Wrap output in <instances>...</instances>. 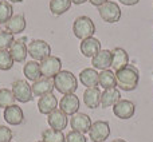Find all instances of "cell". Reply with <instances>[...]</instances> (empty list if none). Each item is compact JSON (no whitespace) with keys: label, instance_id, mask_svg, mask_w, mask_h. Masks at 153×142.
I'll return each mask as SVG.
<instances>
[{"label":"cell","instance_id":"cell-1","mask_svg":"<svg viewBox=\"0 0 153 142\" xmlns=\"http://www.w3.org/2000/svg\"><path fill=\"white\" fill-rule=\"evenodd\" d=\"M117 86L124 91H134L140 82V71L133 64H128L124 69L116 71Z\"/></svg>","mask_w":153,"mask_h":142},{"label":"cell","instance_id":"cell-2","mask_svg":"<svg viewBox=\"0 0 153 142\" xmlns=\"http://www.w3.org/2000/svg\"><path fill=\"white\" fill-rule=\"evenodd\" d=\"M54 87L58 90V92L63 95L67 94H74L78 89V79L71 71L69 70H62L53 78Z\"/></svg>","mask_w":153,"mask_h":142},{"label":"cell","instance_id":"cell-3","mask_svg":"<svg viewBox=\"0 0 153 142\" xmlns=\"http://www.w3.org/2000/svg\"><path fill=\"white\" fill-rule=\"evenodd\" d=\"M73 32H74L75 38L81 40L93 38L95 32V24L89 16H78L73 23Z\"/></svg>","mask_w":153,"mask_h":142},{"label":"cell","instance_id":"cell-4","mask_svg":"<svg viewBox=\"0 0 153 142\" xmlns=\"http://www.w3.org/2000/svg\"><path fill=\"white\" fill-rule=\"evenodd\" d=\"M27 47H28V55L36 62H42L43 59L51 55V46L46 40L34 39L28 43Z\"/></svg>","mask_w":153,"mask_h":142},{"label":"cell","instance_id":"cell-5","mask_svg":"<svg viewBox=\"0 0 153 142\" xmlns=\"http://www.w3.org/2000/svg\"><path fill=\"white\" fill-rule=\"evenodd\" d=\"M12 92H13L15 99L19 101V102H22V103L31 102L32 98H34L31 84H30L26 79H18V81L13 82L12 83Z\"/></svg>","mask_w":153,"mask_h":142},{"label":"cell","instance_id":"cell-6","mask_svg":"<svg viewBox=\"0 0 153 142\" xmlns=\"http://www.w3.org/2000/svg\"><path fill=\"white\" fill-rule=\"evenodd\" d=\"M98 12L103 21L106 23H117L121 19V8L116 1H106L101 7H98Z\"/></svg>","mask_w":153,"mask_h":142},{"label":"cell","instance_id":"cell-7","mask_svg":"<svg viewBox=\"0 0 153 142\" xmlns=\"http://www.w3.org/2000/svg\"><path fill=\"white\" fill-rule=\"evenodd\" d=\"M62 71V61L58 56L50 55L48 58L43 59L40 62V72H42L43 78H51L56 75L58 72Z\"/></svg>","mask_w":153,"mask_h":142},{"label":"cell","instance_id":"cell-8","mask_svg":"<svg viewBox=\"0 0 153 142\" xmlns=\"http://www.w3.org/2000/svg\"><path fill=\"white\" fill-rule=\"evenodd\" d=\"M90 140L93 142H105L110 135V125L108 121H95L90 127Z\"/></svg>","mask_w":153,"mask_h":142},{"label":"cell","instance_id":"cell-9","mask_svg":"<svg viewBox=\"0 0 153 142\" xmlns=\"http://www.w3.org/2000/svg\"><path fill=\"white\" fill-rule=\"evenodd\" d=\"M136 105L129 99H120L113 106V113L120 119H129L134 115Z\"/></svg>","mask_w":153,"mask_h":142},{"label":"cell","instance_id":"cell-10","mask_svg":"<svg viewBox=\"0 0 153 142\" xmlns=\"http://www.w3.org/2000/svg\"><path fill=\"white\" fill-rule=\"evenodd\" d=\"M91 125H93V122L90 119V117L85 113H75L70 118V126H71V129L74 132L82 133V134L89 133Z\"/></svg>","mask_w":153,"mask_h":142},{"label":"cell","instance_id":"cell-11","mask_svg":"<svg viewBox=\"0 0 153 142\" xmlns=\"http://www.w3.org/2000/svg\"><path fill=\"white\" fill-rule=\"evenodd\" d=\"M3 118H4V121L7 122L8 125L19 126V125H22L24 122V113L20 106L11 105V106H8L7 109H4Z\"/></svg>","mask_w":153,"mask_h":142},{"label":"cell","instance_id":"cell-12","mask_svg":"<svg viewBox=\"0 0 153 142\" xmlns=\"http://www.w3.org/2000/svg\"><path fill=\"white\" fill-rule=\"evenodd\" d=\"M8 51H10L13 62H18V63L24 62L27 55H28V47L26 44V38H20V39L13 40V43L11 44Z\"/></svg>","mask_w":153,"mask_h":142},{"label":"cell","instance_id":"cell-13","mask_svg":"<svg viewBox=\"0 0 153 142\" xmlns=\"http://www.w3.org/2000/svg\"><path fill=\"white\" fill-rule=\"evenodd\" d=\"M79 106H81V102L75 94L63 95L62 99L59 101V110H62L66 115H74L75 113H78Z\"/></svg>","mask_w":153,"mask_h":142},{"label":"cell","instance_id":"cell-14","mask_svg":"<svg viewBox=\"0 0 153 142\" xmlns=\"http://www.w3.org/2000/svg\"><path fill=\"white\" fill-rule=\"evenodd\" d=\"M31 89H32V94L34 97H43V95H47V94H53V91L55 90L54 87V81L51 78H40L38 79L36 82L31 84Z\"/></svg>","mask_w":153,"mask_h":142},{"label":"cell","instance_id":"cell-15","mask_svg":"<svg viewBox=\"0 0 153 142\" xmlns=\"http://www.w3.org/2000/svg\"><path fill=\"white\" fill-rule=\"evenodd\" d=\"M47 124L50 126V129L63 132V129H66L67 124H69V118L62 110L56 109V110H54L53 113H50L47 115Z\"/></svg>","mask_w":153,"mask_h":142},{"label":"cell","instance_id":"cell-16","mask_svg":"<svg viewBox=\"0 0 153 142\" xmlns=\"http://www.w3.org/2000/svg\"><path fill=\"white\" fill-rule=\"evenodd\" d=\"M129 64V55L122 47H116L111 50V67L116 71L124 69Z\"/></svg>","mask_w":153,"mask_h":142},{"label":"cell","instance_id":"cell-17","mask_svg":"<svg viewBox=\"0 0 153 142\" xmlns=\"http://www.w3.org/2000/svg\"><path fill=\"white\" fill-rule=\"evenodd\" d=\"M27 27V21H26V16L23 13H18L13 15L10 20L5 23V30L8 32H11L12 35H18L26 30Z\"/></svg>","mask_w":153,"mask_h":142},{"label":"cell","instance_id":"cell-18","mask_svg":"<svg viewBox=\"0 0 153 142\" xmlns=\"http://www.w3.org/2000/svg\"><path fill=\"white\" fill-rule=\"evenodd\" d=\"M91 64L95 70H109V67H111V51L101 50L97 55L91 58Z\"/></svg>","mask_w":153,"mask_h":142},{"label":"cell","instance_id":"cell-19","mask_svg":"<svg viewBox=\"0 0 153 142\" xmlns=\"http://www.w3.org/2000/svg\"><path fill=\"white\" fill-rule=\"evenodd\" d=\"M79 48H81V53L83 54V56L93 58V56H95L101 51V42L97 38L93 36V38H89V39L82 40Z\"/></svg>","mask_w":153,"mask_h":142},{"label":"cell","instance_id":"cell-20","mask_svg":"<svg viewBox=\"0 0 153 142\" xmlns=\"http://www.w3.org/2000/svg\"><path fill=\"white\" fill-rule=\"evenodd\" d=\"M56 107H58V99H56V97L54 94L43 95L38 101V110H39L40 114L48 115L54 110H56Z\"/></svg>","mask_w":153,"mask_h":142},{"label":"cell","instance_id":"cell-21","mask_svg":"<svg viewBox=\"0 0 153 142\" xmlns=\"http://www.w3.org/2000/svg\"><path fill=\"white\" fill-rule=\"evenodd\" d=\"M98 81H100V74L97 72L95 69H83L79 72V82L83 84L86 89L90 87H97L98 86Z\"/></svg>","mask_w":153,"mask_h":142},{"label":"cell","instance_id":"cell-22","mask_svg":"<svg viewBox=\"0 0 153 142\" xmlns=\"http://www.w3.org/2000/svg\"><path fill=\"white\" fill-rule=\"evenodd\" d=\"M121 99V92L118 89H106L103 92H101V107H113L118 101Z\"/></svg>","mask_w":153,"mask_h":142},{"label":"cell","instance_id":"cell-23","mask_svg":"<svg viewBox=\"0 0 153 142\" xmlns=\"http://www.w3.org/2000/svg\"><path fill=\"white\" fill-rule=\"evenodd\" d=\"M83 103L89 109H97L101 105V91L98 87H90L83 92Z\"/></svg>","mask_w":153,"mask_h":142},{"label":"cell","instance_id":"cell-24","mask_svg":"<svg viewBox=\"0 0 153 142\" xmlns=\"http://www.w3.org/2000/svg\"><path fill=\"white\" fill-rule=\"evenodd\" d=\"M23 74L26 79L31 82H36L38 79L42 78V72H40V63L36 61H30L26 62L23 67Z\"/></svg>","mask_w":153,"mask_h":142},{"label":"cell","instance_id":"cell-25","mask_svg":"<svg viewBox=\"0 0 153 142\" xmlns=\"http://www.w3.org/2000/svg\"><path fill=\"white\" fill-rule=\"evenodd\" d=\"M98 84L103 89H113L117 86V79H116V74L111 70H103L100 72V81Z\"/></svg>","mask_w":153,"mask_h":142},{"label":"cell","instance_id":"cell-26","mask_svg":"<svg viewBox=\"0 0 153 142\" xmlns=\"http://www.w3.org/2000/svg\"><path fill=\"white\" fill-rule=\"evenodd\" d=\"M71 0H50V11L53 15L61 16L70 10Z\"/></svg>","mask_w":153,"mask_h":142},{"label":"cell","instance_id":"cell-27","mask_svg":"<svg viewBox=\"0 0 153 142\" xmlns=\"http://www.w3.org/2000/svg\"><path fill=\"white\" fill-rule=\"evenodd\" d=\"M42 141L45 142H66V135L63 132L54 129H46L42 132Z\"/></svg>","mask_w":153,"mask_h":142},{"label":"cell","instance_id":"cell-28","mask_svg":"<svg viewBox=\"0 0 153 142\" xmlns=\"http://www.w3.org/2000/svg\"><path fill=\"white\" fill-rule=\"evenodd\" d=\"M13 16V8L12 4L7 0H0V24L7 23Z\"/></svg>","mask_w":153,"mask_h":142},{"label":"cell","instance_id":"cell-29","mask_svg":"<svg viewBox=\"0 0 153 142\" xmlns=\"http://www.w3.org/2000/svg\"><path fill=\"white\" fill-rule=\"evenodd\" d=\"M11 105H15V97H13L12 90L0 89V109L4 110Z\"/></svg>","mask_w":153,"mask_h":142},{"label":"cell","instance_id":"cell-30","mask_svg":"<svg viewBox=\"0 0 153 142\" xmlns=\"http://www.w3.org/2000/svg\"><path fill=\"white\" fill-rule=\"evenodd\" d=\"M13 59L8 50H0V70L8 71L13 67Z\"/></svg>","mask_w":153,"mask_h":142},{"label":"cell","instance_id":"cell-31","mask_svg":"<svg viewBox=\"0 0 153 142\" xmlns=\"http://www.w3.org/2000/svg\"><path fill=\"white\" fill-rule=\"evenodd\" d=\"M13 35L11 32L5 31H0V50H10L11 44L13 43Z\"/></svg>","mask_w":153,"mask_h":142},{"label":"cell","instance_id":"cell-32","mask_svg":"<svg viewBox=\"0 0 153 142\" xmlns=\"http://www.w3.org/2000/svg\"><path fill=\"white\" fill-rule=\"evenodd\" d=\"M66 142H87V138L82 133L71 130L66 134Z\"/></svg>","mask_w":153,"mask_h":142},{"label":"cell","instance_id":"cell-33","mask_svg":"<svg viewBox=\"0 0 153 142\" xmlns=\"http://www.w3.org/2000/svg\"><path fill=\"white\" fill-rule=\"evenodd\" d=\"M12 138H13L12 130L8 126L0 125V142H11Z\"/></svg>","mask_w":153,"mask_h":142},{"label":"cell","instance_id":"cell-34","mask_svg":"<svg viewBox=\"0 0 153 142\" xmlns=\"http://www.w3.org/2000/svg\"><path fill=\"white\" fill-rule=\"evenodd\" d=\"M118 1L122 3L124 5H136V4H138L140 0H118Z\"/></svg>","mask_w":153,"mask_h":142},{"label":"cell","instance_id":"cell-35","mask_svg":"<svg viewBox=\"0 0 153 142\" xmlns=\"http://www.w3.org/2000/svg\"><path fill=\"white\" fill-rule=\"evenodd\" d=\"M90 3H91L93 5H95V7H101L102 4H105L106 1H109V0H89Z\"/></svg>","mask_w":153,"mask_h":142},{"label":"cell","instance_id":"cell-36","mask_svg":"<svg viewBox=\"0 0 153 142\" xmlns=\"http://www.w3.org/2000/svg\"><path fill=\"white\" fill-rule=\"evenodd\" d=\"M86 1H89V0H71L73 4H76V5L83 4V3H86Z\"/></svg>","mask_w":153,"mask_h":142},{"label":"cell","instance_id":"cell-37","mask_svg":"<svg viewBox=\"0 0 153 142\" xmlns=\"http://www.w3.org/2000/svg\"><path fill=\"white\" fill-rule=\"evenodd\" d=\"M111 142H126L125 140H121V138H118V140H113Z\"/></svg>","mask_w":153,"mask_h":142},{"label":"cell","instance_id":"cell-38","mask_svg":"<svg viewBox=\"0 0 153 142\" xmlns=\"http://www.w3.org/2000/svg\"><path fill=\"white\" fill-rule=\"evenodd\" d=\"M8 1H11V3H22L23 0H8Z\"/></svg>","mask_w":153,"mask_h":142},{"label":"cell","instance_id":"cell-39","mask_svg":"<svg viewBox=\"0 0 153 142\" xmlns=\"http://www.w3.org/2000/svg\"><path fill=\"white\" fill-rule=\"evenodd\" d=\"M36 142H45V141H42V140H40V141H36Z\"/></svg>","mask_w":153,"mask_h":142},{"label":"cell","instance_id":"cell-40","mask_svg":"<svg viewBox=\"0 0 153 142\" xmlns=\"http://www.w3.org/2000/svg\"><path fill=\"white\" fill-rule=\"evenodd\" d=\"M0 31H1V24H0Z\"/></svg>","mask_w":153,"mask_h":142}]
</instances>
